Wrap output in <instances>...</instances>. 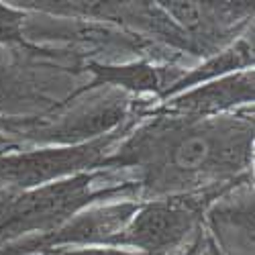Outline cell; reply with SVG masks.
<instances>
[{"instance_id": "cell-10", "label": "cell", "mask_w": 255, "mask_h": 255, "mask_svg": "<svg viewBox=\"0 0 255 255\" xmlns=\"http://www.w3.org/2000/svg\"><path fill=\"white\" fill-rule=\"evenodd\" d=\"M43 255V253H41ZM45 255H143L139 251L123 249V247H76V249H53Z\"/></svg>"}, {"instance_id": "cell-11", "label": "cell", "mask_w": 255, "mask_h": 255, "mask_svg": "<svg viewBox=\"0 0 255 255\" xmlns=\"http://www.w3.org/2000/svg\"><path fill=\"white\" fill-rule=\"evenodd\" d=\"M202 229H204V227H202ZM196 255H225V253H221L219 247L210 241V237L206 235V233H202V243H200V249H198Z\"/></svg>"}, {"instance_id": "cell-8", "label": "cell", "mask_w": 255, "mask_h": 255, "mask_svg": "<svg viewBox=\"0 0 255 255\" xmlns=\"http://www.w3.org/2000/svg\"><path fill=\"white\" fill-rule=\"evenodd\" d=\"M245 70H253V35L249 37V33L239 37L237 41H233L223 51L210 53L200 66L188 70V72L184 70L180 74V78L159 96V102L172 98L176 94H182L190 88H196L200 84L219 80L229 74L245 72Z\"/></svg>"}, {"instance_id": "cell-6", "label": "cell", "mask_w": 255, "mask_h": 255, "mask_svg": "<svg viewBox=\"0 0 255 255\" xmlns=\"http://www.w3.org/2000/svg\"><path fill=\"white\" fill-rule=\"evenodd\" d=\"M204 233L225 255H253L251 180L225 192L204 215Z\"/></svg>"}, {"instance_id": "cell-3", "label": "cell", "mask_w": 255, "mask_h": 255, "mask_svg": "<svg viewBox=\"0 0 255 255\" xmlns=\"http://www.w3.org/2000/svg\"><path fill=\"white\" fill-rule=\"evenodd\" d=\"M249 180L251 174H245L237 180L215 184L194 192L141 200L133 219L109 247H123L143 255H182L188 249V239L200 233L208 206L231 188Z\"/></svg>"}, {"instance_id": "cell-12", "label": "cell", "mask_w": 255, "mask_h": 255, "mask_svg": "<svg viewBox=\"0 0 255 255\" xmlns=\"http://www.w3.org/2000/svg\"><path fill=\"white\" fill-rule=\"evenodd\" d=\"M43 255H45V253H43Z\"/></svg>"}, {"instance_id": "cell-7", "label": "cell", "mask_w": 255, "mask_h": 255, "mask_svg": "<svg viewBox=\"0 0 255 255\" xmlns=\"http://www.w3.org/2000/svg\"><path fill=\"white\" fill-rule=\"evenodd\" d=\"M86 70L92 74V80L82 86L74 96L96 90L100 86H115L127 90L131 94H153L161 96L172 84L180 78L184 70H163L147 61H133V63H121V66H111V63H96L90 61Z\"/></svg>"}, {"instance_id": "cell-5", "label": "cell", "mask_w": 255, "mask_h": 255, "mask_svg": "<svg viewBox=\"0 0 255 255\" xmlns=\"http://www.w3.org/2000/svg\"><path fill=\"white\" fill-rule=\"evenodd\" d=\"M253 70H245L176 94L159 102L157 109L149 111L147 115L212 119L253 106Z\"/></svg>"}, {"instance_id": "cell-2", "label": "cell", "mask_w": 255, "mask_h": 255, "mask_svg": "<svg viewBox=\"0 0 255 255\" xmlns=\"http://www.w3.org/2000/svg\"><path fill=\"white\" fill-rule=\"evenodd\" d=\"M109 174L111 169H94L25 192H6L4 198H0V247L27 237L45 235L82 208L98 204L100 200H139V190L133 180L96 188Z\"/></svg>"}, {"instance_id": "cell-1", "label": "cell", "mask_w": 255, "mask_h": 255, "mask_svg": "<svg viewBox=\"0 0 255 255\" xmlns=\"http://www.w3.org/2000/svg\"><path fill=\"white\" fill-rule=\"evenodd\" d=\"M98 169H135L139 200L194 192L251 174L253 106L212 119L149 115Z\"/></svg>"}, {"instance_id": "cell-4", "label": "cell", "mask_w": 255, "mask_h": 255, "mask_svg": "<svg viewBox=\"0 0 255 255\" xmlns=\"http://www.w3.org/2000/svg\"><path fill=\"white\" fill-rule=\"evenodd\" d=\"M135 121H139V117L131 119L129 123H121L102 137L78 145H59L47 147V149L0 155V190L25 192V190L47 186L84 172H94L100 161L117 147V143L123 141L125 135L133 129Z\"/></svg>"}, {"instance_id": "cell-9", "label": "cell", "mask_w": 255, "mask_h": 255, "mask_svg": "<svg viewBox=\"0 0 255 255\" xmlns=\"http://www.w3.org/2000/svg\"><path fill=\"white\" fill-rule=\"evenodd\" d=\"M27 12L12 2H0V43H23V25Z\"/></svg>"}]
</instances>
